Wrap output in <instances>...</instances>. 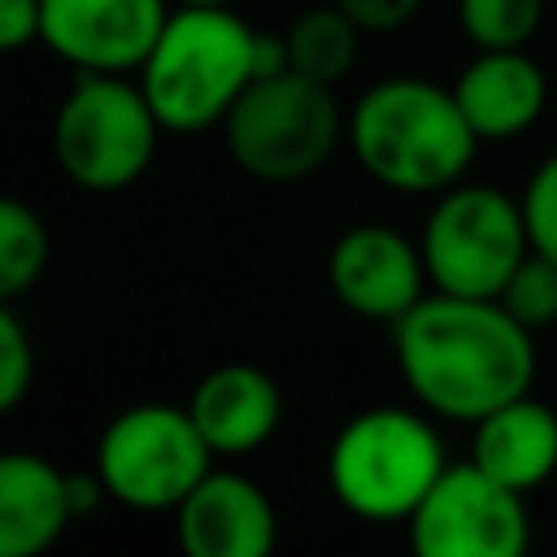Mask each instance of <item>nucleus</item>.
I'll use <instances>...</instances> for the list:
<instances>
[{
    "instance_id": "f257e3e1",
    "label": "nucleus",
    "mask_w": 557,
    "mask_h": 557,
    "mask_svg": "<svg viewBox=\"0 0 557 557\" xmlns=\"http://www.w3.org/2000/svg\"><path fill=\"white\" fill-rule=\"evenodd\" d=\"M396 366L418 405L448 422H479L535 383V339L483 296H422L392 322Z\"/></svg>"
},
{
    "instance_id": "f03ea898",
    "label": "nucleus",
    "mask_w": 557,
    "mask_h": 557,
    "mask_svg": "<svg viewBox=\"0 0 557 557\" xmlns=\"http://www.w3.org/2000/svg\"><path fill=\"white\" fill-rule=\"evenodd\" d=\"M348 144L374 183L405 196H440L466 178L483 139L470 131L453 87L396 74L357 96Z\"/></svg>"
},
{
    "instance_id": "7ed1b4c3",
    "label": "nucleus",
    "mask_w": 557,
    "mask_h": 557,
    "mask_svg": "<svg viewBox=\"0 0 557 557\" xmlns=\"http://www.w3.org/2000/svg\"><path fill=\"white\" fill-rule=\"evenodd\" d=\"M257 30L235 9H170L139 87L157 122L174 135L222 126L231 104L257 78Z\"/></svg>"
},
{
    "instance_id": "20e7f679",
    "label": "nucleus",
    "mask_w": 557,
    "mask_h": 557,
    "mask_svg": "<svg viewBox=\"0 0 557 557\" xmlns=\"http://www.w3.org/2000/svg\"><path fill=\"white\" fill-rule=\"evenodd\" d=\"M444 470L440 431L431 418L400 405L352 413L326 448L331 496L366 522H409Z\"/></svg>"
},
{
    "instance_id": "39448f33",
    "label": "nucleus",
    "mask_w": 557,
    "mask_h": 557,
    "mask_svg": "<svg viewBox=\"0 0 557 557\" xmlns=\"http://www.w3.org/2000/svg\"><path fill=\"white\" fill-rule=\"evenodd\" d=\"M348 131L335 87L278 70L252 78L222 117L231 161L261 183H300L326 165L339 135Z\"/></svg>"
},
{
    "instance_id": "423d86ee",
    "label": "nucleus",
    "mask_w": 557,
    "mask_h": 557,
    "mask_svg": "<svg viewBox=\"0 0 557 557\" xmlns=\"http://www.w3.org/2000/svg\"><path fill=\"white\" fill-rule=\"evenodd\" d=\"M161 131L139 83L126 74H78L52 117V157L70 183L122 191L148 170Z\"/></svg>"
},
{
    "instance_id": "0eeeda50",
    "label": "nucleus",
    "mask_w": 557,
    "mask_h": 557,
    "mask_svg": "<svg viewBox=\"0 0 557 557\" xmlns=\"http://www.w3.org/2000/svg\"><path fill=\"white\" fill-rule=\"evenodd\" d=\"M418 248L435 292L496 300L531 252L522 200L492 183H453L426 213Z\"/></svg>"
},
{
    "instance_id": "6e6552de",
    "label": "nucleus",
    "mask_w": 557,
    "mask_h": 557,
    "mask_svg": "<svg viewBox=\"0 0 557 557\" xmlns=\"http://www.w3.org/2000/svg\"><path fill=\"white\" fill-rule=\"evenodd\" d=\"M209 470L213 448L196 431L187 405H131L100 431L96 444V474L104 479L109 500L144 513L178 509Z\"/></svg>"
},
{
    "instance_id": "1a4fd4ad",
    "label": "nucleus",
    "mask_w": 557,
    "mask_h": 557,
    "mask_svg": "<svg viewBox=\"0 0 557 557\" xmlns=\"http://www.w3.org/2000/svg\"><path fill=\"white\" fill-rule=\"evenodd\" d=\"M413 557H527V496L487 479L479 466H448L409 513Z\"/></svg>"
},
{
    "instance_id": "9d476101",
    "label": "nucleus",
    "mask_w": 557,
    "mask_h": 557,
    "mask_svg": "<svg viewBox=\"0 0 557 557\" xmlns=\"http://www.w3.org/2000/svg\"><path fill=\"white\" fill-rule=\"evenodd\" d=\"M170 0H39V44L78 74H139Z\"/></svg>"
},
{
    "instance_id": "9b49d317",
    "label": "nucleus",
    "mask_w": 557,
    "mask_h": 557,
    "mask_svg": "<svg viewBox=\"0 0 557 557\" xmlns=\"http://www.w3.org/2000/svg\"><path fill=\"white\" fill-rule=\"evenodd\" d=\"M326 283L335 300L366 322H400L426 296L422 248L379 222L348 226L326 257Z\"/></svg>"
},
{
    "instance_id": "f8f14e48",
    "label": "nucleus",
    "mask_w": 557,
    "mask_h": 557,
    "mask_svg": "<svg viewBox=\"0 0 557 557\" xmlns=\"http://www.w3.org/2000/svg\"><path fill=\"white\" fill-rule=\"evenodd\" d=\"M183 557H274L278 518L270 496L235 474L209 470L174 509Z\"/></svg>"
},
{
    "instance_id": "ddd939ff",
    "label": "nucleus",
    "mask_w": 557,
    "mask_h": 557,
    "mask_svg": "<svg viewBox=\"0 0 557 557\" xmlns=\"http://www.w3.org/2000/svg\"><path fill=\"white\" fill-rule=\"evenodd\" d=\"M453 96L479 139H518L548 104V74L527 48H496L461 65Z\"/></svg>"
},
{
    "instance_id": "4468645a",
    "label": "nucleus",
    "mask_w": 557,
    "mask_h": 557,
    "mask_svg": "<svg viewBox=\"0 0 557 557\" xmlns=\"http://www.w3.org/2000/svg\"><path fill=\"white\" fill-rule=\"evenodd\" d=\"M187 413L196 431L205 435V444L213 448V457H244L278 431L283 392L261 366L231 361V366L209 370L196 383Z\"/></svg>"
},
{
    "instance_id": "2eb2a0df",
    "label": "nucleus",
    "mask_w": 557,
    "mask_h": 557,
    "mask_svg": "<svg viewBox=\"0 0 557 557\" xmlns=\"http://www.w3.org/2000/svg\"><path fill=\"white\" fill-rule=\"evenodd\" d=\"M70 522V474L39 453H0V557H44Z\"/></svg>"
},
{
    "instance_id": "dca6fc26",
    "label": "nucleus",
    "mask_w": 557,
    "mask_h": 557,
    "mask_svg": "<svg viewBox=\"0 0 557 557\" xmlns=\"http://www.w3.org/2000/svg\"><path fill=\"white\" fill-rule=\"evenodd\" d=\"M470 466L522 496L535 492L557 470V409L535 400L531 392L492 409L474 422Z\"/></svg>"
},
{
    "instance_id": "f3484780",
    "label": "nucleus",
    "mask_w": 557,
    "mask_h": 557,
    "mask_svg": "<svg viewBox=\"0 0 557 557\" xmlns=\"http://www.w3.org/2000/svg\"><path fill=\"white\" fill-rule=\"evenodd\" d=\"M361 35H366V30H361L335 0L313 4V9H305V13L287 26V35H283V44H287V70L335 87V83L352 70Z\"/></svg>"
},
{
    "instance_id": "a211bd4d",
    "label": "nucleus",
    "mask_w": 557,
    "mask_h": 557,
    "mask_svg": "<svg viewBox=\"0 0 557 557\" xmlns=\"http://www.w3.org/2000/svg\"><path fill=\"white\" fill-rule=\"evenodd\" d=\"M44 265H48L44 218L17 196H0V300L30 292Z\"/></svg>"
},
{
    "instance_id": "6ab92c4d",
    "label": "nucleus",
    "mask_w": 557,
    "mask_h": 557,
    "mask_svg": "<svg viewBox=\"0 0 557 557\" xmlns=\"http://www.w3.org/2000/svg\"><path fill=\"white\" fill-rule=\"evenodd\" d=\"M457 26L479 52L527 48L544 26V0H457Z\"/></svg>"
},
{
    "instance_id": "aec40b11",
    "label": "nucleus",
    "mask_w": 557,
    "mask_h": 557,
    "mask_svg": "<svg viewBox=\"0 0 557 557\" xmlns=\"http://www.w3.org/2000/svg\"><path fill=\"white\" fill-rule=\"evenodd\" d=\"M496 300H500L531 335L544 331V326H553V322H557V261L531 248Z\"/></svg>"
},
{
    "instance_id": "412c9836",
    "label": "nucleus",
    "mask_w": 557,
    "mask_h": 557,
    "mask_svg": "<svg viewBox=\"0 0 557 557\" xmlns=\"http://www.w3.org/2000/svg\"><path fill=\"white\" fill-rule=\"evenodd\" d=\"M518 200H522L531 248L557 261V148L531 170V178H527Z\"/></svg>"
},
{
    "instance_id": "4be33fe9",
    "label": "nucleus",
    "mask_w": 557,
    "mask_h": 557,
    "mask_svg": "<svg viewBox=\"0 0 557 557\" xmlns=\"http://www.w3.org/2000/svg\"><path fill=\"white\" fill-rule=\"evenodd\" d=\"M30 379H35L30 335L17 322V313L9 309V300H0V413L22 405V396L30 392Z\"/></svg>"
},
{
    "instance_id": "5701e85b",
    "label": "nucleus",
    "mask_w": 557,
    "mask_h": 557,
    "mask_svg": "<svg viewBox=\"0 0 557 557\" xmlns=\"http://www.w3.org/2000/svg\"><path fill=\"white\" fill-rule=\"evenodd\" d=\"M366 35H387V30H400L409 26L426 0H335Z\"/></svg>"
},
{
    "instance_id": "b1692460",
    "label": "nucleus",
    "mask_w": 557,
    "mask_h": 557,
    "mask_svg": "<svg viewBox=\"0 0 557 557\" xmlns=\"http://www.w3.org/2000/svg\"><path fill=\"white\" fill-rule=\"evenodd\" d=\"M39 39V0H0V52H17Z\"/></svg>"
},
{
    "instance_id": "393cba45",
    "label": "nucleus",
    "mask_w": 557,
    "mask_h": 557,
    "mask_svg": "<svg viewBox=\"0 0 557 557\" xmlns=\"http://www.w3.org/2000/svg\"><path fill=\"white\" fill-rule=\"evenodd\" d=\"M178 9H231V0H174Z\"/></svg>"
}]
</instances>
